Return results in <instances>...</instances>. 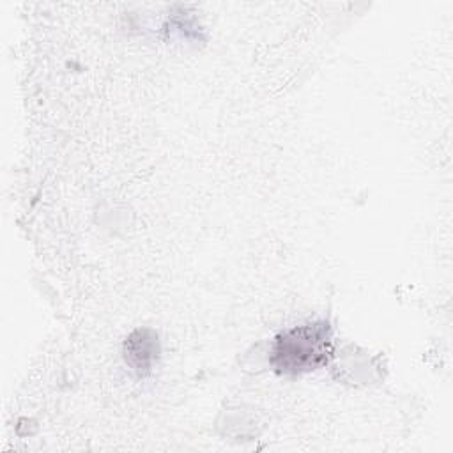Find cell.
<instances>
[{"mask_svg": "<svg viewBox=\"0 0 453 453\" xmlns=\"http://www.w3.org/2000/svg\"><path fill=\"white\" fill-rule=\"evenodd\" d=\"M333 356V336L327 322L296 326L276 336L271 365L281 373H303L324 366Z\"/></svg>", "mask_w": 453, "mask_h": 453, "instance_id": "6da1fadb", "label": "cell"}, {"mask_svg": "<svg viewBox=\"0 0 453 453\" xmlns=\"http://www.w3.org/2000/svg\"><path fill=\"white\" fill-rule=\"evenodd\" d=\"M157 343L150 331H136L126 342V361L138 372L145 373L156 357Z\"/></svg>", "mask_w": 453, "mask_h": 453, "instance_id": "7a4b0ae2", "label": "cell"}]
</instances>
